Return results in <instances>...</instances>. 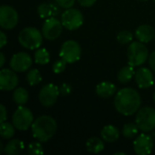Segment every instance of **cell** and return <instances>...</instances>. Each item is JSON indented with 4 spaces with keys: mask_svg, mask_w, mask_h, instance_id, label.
<instances>
[{
    "mask_svg": "<svg viewBox=\"0 0 155 155\" xmlns=\"http://www.w3.org/2000/svg\"><path fill=\"white\" fill-rule=\"evenodd\" d=\"M140 94L134 88L125 87L119 90L114 97V107L117 112L124 116L136 114L141 107Z\"/></svg>",
    "mask_w": 155,
    "mask_h": 155,
    "instance_id": "obj_1",
    "label": "cell"
},
{
    "mask_svg": "<svg viewBox=\"0 0 155 155\" xmlns=\"http://www.w3.org/2000/svg\"><path fill=\"white\" fill-rule=\"evenodd\" d=\"M31 129L35 139L41 143H46L56 133L57 124L53 117L42 115L34 121Z\"/></svg>",
    "mask_w": 155,
    "mask_h": 155,
    "instance_id": "obj_2",
    "label": "cell"
},
{
    "mask_svg": "<svg viewBox=\"0 0 155 155\" xmlns=\"http://www.w3.org/2000/svg\"><path fill=\"white\" fill-rule=\"evenodd\" d=\"M43 33L35 27H25L18 35L19 44L29 50L38 49L43 44Z\"/></svg>",
    "mask_w": 155,
    "mask_h": 155,
    "instance_id": "obj_3",
    "label": "cell"
},
{
    "mask_svg": "<svg viewBox=\"0 0 155 155\" xmlns=\"http://www.w3.org/2000/svg\"><path fill=\"white\" fill-rule=\"evenodd\" d=\"M128 64L134 67L143 64L149 58L148 48L142 42H133L127 49Z\"/></svg>",
    "mask_w": 155,
    "mask_h": 155,
    "instance_id": "obj_4",
    "label": "cell"
},
{
    "mask_svg": "<svg viewBox=\"0 0 155 155\" xmlns=\"http://www.w3.org/2000/svg\"><path fill=\"white\" fill-rule=\"evenodd\" d=\"M135 124L139 130L143 133H149L155 129V109L150 106H145L137 112Z\"/></svg>",
    "mask_w": 155,
    "mask_h": 155,
    "instance_id": "obj_5",
    "label": "cell"
},
{
    "mask_svg": "<svg viewBox=\"0 0 155 155\" xmlns=\"http://www.w3.org/2000/svg\"><path fill=\"white\" fill-rule=\"evenodd\" d=\"M34 115L30 109L24 105H19L12 117V124L19 131H26L34 123Z\"/></svg>",
    "mask_w": 155,
    "mask_h": 155,
    "instance_id": "obj_6",
    "label": "cell"
},
{
    "mask_svg": "<svg viewBox=\"0 0 155 155\" xmlns=\"http://www.w3.org/2000/svg\"><path fill=\"white\" fill-rule=\"evenodd\" d=\"M59 55L67 64H74L81 58L82 55L81 46L76 41L74 40L65 41L60 48Z\"/></svg>",
    "mask_w": 155,
    "mask_h": 155,
    "instance_id": "obj_7",
    "label": "cell"
},
{
    "mask_svg": "<svg viewBox=\"0 0 155 155\" xmlns=\"http://www.w3.org/2000/svg\"><path fill=\"white\" fill-rule=\"evenodd\" d=\"M61 22L64 28L73 31L80 28L84 24V15L81 11L75 8L66 9L61 15Z\"/></svg>",
    "mask_w": 155,
    "mask_h": 155,
    "instance_id": "obj_8",
    "label": "cell"
},
{
    "mask_svg": "<svg viewBox=\"0 0 155 155\" xmlns=\"http://www.w3.org/2000/svg\"><path fill=\"white\" fill-rule=\"evenodd\" d=\"M63 24L56 17H50L45 20L42 26V33L45 39L55 40L63 32Z\"/></svg>",
    "mask_w": 155,
    "mask_h": 155,
    "instance_id": "obj_9",
    "label": "cell"
},
{
    "mask_svg": "<svg viewBox=\"0 0 155 155\" xmlns=\"http://www.w3.org/2000/svg\"><path fill=\"white\" fill-rule=\"evenodd\" d=\"M18 23V14L16 10L10 5H2L0 7V25L3 29L10 30L16 26Z\"/></svg>",
    "mask_w": 155,
    "mask_h": 155,
    "instance_id": "obj_10",
    "label": "cell"
},
{
    "mask_svg": "<svg viewBox=\"0 0 155 155\" xmlns=\"http://www.w3.org/2000/svg\"><path fill=\"white\" fill-rule=\"evenodd\" d=\"M59 94L60 92L58 86L54 84H47L41 88L38 97L42 105L45 107H51L56 103Z\"/></svg>",
    "mask_w": 155,
    "mask_h": 155,
    "instance_id": "obj_11",
    "label": "cell"
},
{
    "mask_svg": "<svg viewBox=\"0 0 155 155\" xmlns=\"http://www.w3.org/2000/svg\"><path fill=\"white\" fill-rule=\"evenodd\" d=\"M33 64L31 56L25 52L15 54L10 60V67L15 72L22 73L27 71Z\"/></svg>",
    "mask_w": 155,
    "mask_h": 155,
    "instance_id": "obj_12",
    "label": "cell"
},
{
    "mask_svg": "<svg viewBox=\"0 0 155 155\" xmlns=\"http://www.w3.org/2000/svg\"><path fill=\"white\" fill-rule=\"evenodd\" d=\"M134 152L136 154H150L153 149V138L146 134H139L134 142Z\"/></svg>",
    "mask_w": 155,
    "mask_h": 155,
    "instance_id": "obj_13",
    "label": "cell"
},
{
    "mask_svg": "<svg viewBox=\"0 0 155 155\" xmlns=\"http://www.w3.org/2000/svg\"><path fill=\"white\" fill-rule=\"evenodd\" d=\"M18 84V77L13 69L4 68L0 71V88L2 91H12Z\"/></svg>",
    "mask_w": 155,
    "mask_h": 155,
    "instance_id": "obj_14",
    "label": "cell"
},
{
    "mask_svg": "<svg viewBox=\"0 0 155 155\" xmlns=\"http://www.w3.org/2000/svg\"><path fill=\"white\" fill-rule=\"evenodd\" d=\"M135 82L139 88L147 89L154 84L153 72L146 67H141L135 72Z\"/></svg>",
    "mask_w": 155,
    "mask_h": 155,
    "instance_id": "obj_15",
    "label": "cell"
},
{
    "mask_svg": "<svg viewBox=\"0 0 155 155\" xmlns=\"http://www.w3.org/2000/svg\"><path fill=\"white\" fill-rule=\"evenodd\" d=\"M37 14L43 19L50 17H56L60 14V8L57 4L54 3H42L37 7Z\"/></svg>",
    "mask_w": 155,
    "mask_h": 155,
    "instance_id": "obj_16",
    "label": "cell"
},
{
    "mask_svg": "<svg viewBox=\"0 0 155 155\" xmlns=\"http://www.w3.org/2000/svg\"><path fill=\"white\" fill-rule=\"evenodd\" d=\"M136 38L142 43H149L155 38V31L150 25H141L135 31Z\"/></svg>",
    "mask_w": 155,
    "mask_h": 155,
    "instance_id": "obj_17",
    "label": "cell"
},
{
    "mask_svg": "<svg viewBox=\"0 0 155 155\" xmlns=\"http://www.w3.org/2000/svg\"><path fill=\"white\" fill-rule=\"evenodd\" d=\"M116 90L117 89L114 84L108 81H104L97 84L95 92L96 94L102 98H109L115 94Z\"/></svg>",
    "mask_w": 155,
    "mask_h": 155,
    "instance_id": "obj_18",
    "label": "cell"
},
{
    "mask_svg": "<svg viewBox=\"0 0 155 155\" xmlns=\"http://www.w3.org/2000/svg\"><path fill=\"white\" fill-rule=\"evenodd\" d=\"M101 136H102V139L107 143H114L118 140L120 136V133H119V130L115 126L109 124V125H105L102 129Z\"/></svg>",
    "mask_w": 155,
    "mask_h": 155,
    "instance_id": "obj_19",
    "label": "cell"
},
{
    "mask_svg": "<svg viewBox=\"0 0 155 155\" xmlns=\"http://www.w3.org/2000/svg\"><path fill=\"white\" fill-rule=\"evenodd\" d=\"M24 149L25 144L22 141L19 139H13L5 144L4 148V153L7 155H17L21 153Z\"/></svg>",
    "mask_w": 155,
    "mask_h": 155,
    "instance_id": "obj_20",
    "label": "cell"
},
{
    "mask_svg": "<svg viewBox=\"0 0 155 155\" xmlns=\"http://www.w3.org/2000/svg\"><path fill=\"white\" fill-rule=\"evenodd\" d=\"M85 146H86V150L94 154L100 153L104 149V142L102 141V139L98 137H92L88 139L85 143Z\"/></svg>",
    "mask_w": 155,
    "mask_h": 155,
    "instance_id": "obj_21",
    "label": "cell"
},
{
    "mask_svg": "<svg viewBox=\"0 0 155 155\" xmlns=\"http://www.w3.org/2000/svg\"><path fill=\"white\" fill-rule=\"evenodd\" d=\"M134 67V66L129 64L121 68L117 74V79L121 84H128L133 79V77L135 75V71Z\"/></svg>",
    "mask_w": 155,
    "mask_h": 155,
    "instance_id": "obj_22",
    "label": "cell"
},
{
    "mask_svg": "<svg viewBox=\"0 0 155 155\" xmlns=\"http://www.w3.org/2000/svg\"><path fill=\"white\" fill-rule=\"evenodd\" d=\"M29 94L26 89L19 87L15 89L13 93V101L18 105H24L28 102Z\"/></svg>",
    "mask_w": 155,
    "mask_h": 155,
    "instance_id": "obj_23",
    "label": "cell"
},
{
    "mask_svg": "<svg viewBox=\"0 0 155 155\" xmlns=\"http://www.w3.org/2000/svg\"><path fill=\"white\" fill-rule=\"evenodd\" d=\"M35 62L37 64L45 65L50 62V54L45 48H38L35 53Z\"/></svg>",
    "mask_w": 155,
    "mask_h": 155,
    "instance_id": "obj_24",
    "label": "cell"
},
{
    "mask_svg": "<svg viewBox=\"0 0 155 155\" xmlns=\"http://www.w3.org/2000/svg\"><path fill=\"white\" fill-rule=\"evenodd\" d=\"M15 127L13 124L7 123V122L1 123L0 135L4 139H10L15 135Z\"/></svg>",
    "mask_w": 155,
    "mask_h": 155,
    "instance_id": "obj_25",
    "label": "cell"
},
{
    "mask_svg": "<svg viewBox=\"0 0 155 155\" xmlns=\"http://www.w3.org/2000/svg\"><path fill=\"white\" fill-rule=\"evenodd\" d=\"M26 80L31 86H34V85L40 84L42 82L43 78H42V75H41V73L39 72V70L36 68H34V69H31L28 71V73L26 74Z\"/></svg>",
    "mask_w": 155,
    "mask_h": 155,
    "instance_id": "obj_26",
    "label": "cell"
},
{
    "mask_svg": "<svg viewBox=\"0 0 155 155\" xmlns=\"http://www.w3.org/2000/svg\"><path fill=\"white\" fill-rule=\"evenodd\" d=\"M139 127L136 124L129 123L125 124L123 128V134L126 138H134L138 134Z\"/></svg>",
    "mask_w": 155,
    "mask_h": 155,
    "instance_id": "obj_27",
    "label": "cell"
},
{
    "mask_svg": "<svg viewBox=\"0 0 155 155\" xmlns=\"http://www.w3.org/2000/svg\"><path fill=\"white\" fill-rule=\"evenodd\" d=\"M116 39L121 45H127L133 41V34L128 30H122L117 34Z\"/></svg>",
    "mask_w": 155,
    "mask_h": 155,
    "instance_id": "obj_28",
    "label": "cell"
},
{
    "mask_svg": "<svg viewBox=\"0 0 155 155\" xmlns=\"http://www.w3.org/2000/svg\"><path fill=\"white\" fill-rule=\"evenodd\" d=\"M27 153L30 155H41L44 153V150L43 147L41 145V143L39 142H33L31 143L27 148Z\"/></svg>",
    "mask_w": 155,
    "mask_h": 155,
    "instance_id": "obj_29",
    "label": "cell"
},
{
    "mask_svg": "<svg viewBox=\"0 0 155 155\" xmlns=\"http://www.w3.org/2000/svg\"><path fill=\"white\" fill-rule=\"evenodd\" d=\"M66 62L64 60V59H58L56 61H54V63L53 64V66H52V69H53V72L54 74H61L63 73L65 68H66Z\"/></svg>",
    "mask_w": 155,
    "mask_h": 155,
    "instance_id": "obj_30",
    "label": "cell"
},
{
    "mask_svg": "<svg viewBox=\"0 0 155 155\" xmlns=\"http://www.w3.org/2000/svg\"><path fill=\"white\" fill-rule=\"evenodd\" d=\"M55 2L60 7H63L64 9H68V8L73 7L75 0H55Z\"/></svg>",
    "mask_w": 155,
    "mask_h": 155,
    "instance_id": "obj_31",
    "label": "cell"
},
{
    "mask_svg": "<svg viewBox=\"0 0 155 155\" xmlns=\"http://www.w3.org/2000/svg\"><path fill=\"white\" fill-rule=\"evenodd\" d=\"M59 92H60V94H62L63 96H66V95H69L72 92V87L70 84L64 83L60 87H59Z\"/></svg>",
    "mask_w": 155,
    "mask_h": 155,
    "instance_id": "obj_32",
    "label": "cell"
},
{
    "mask_svg": "<svg viewBox=\"0 0 155 155\" xmlns=\"http://www.w3.org/2000/svg\"><path fill=\"white\" fill-rule=\"evenodd\" d=\"M77 1L84 7H90V6L94 5L96 2V0H77Z\"/></svg>",
    "mask_w": 155,
    "mask_h": 155,
    "instance_id": "obj_33",
    "label": "cell"
},
{
    "mask_svg": "<svg viewBox=\"0 0 155 155\" xmlns=\"http://www.w3.org/2000/svg\"><path fill=\"white\" fill-rule=\"evenodd\" d=\"M0 110H1V119H0V122L1 123H4L6 121V118H7V112H6V109L5 107L1 104L0 105Z\"/></svg>",
    "mask_w": 155,
    "mask_h": 155,
    "instance_id": "obj_34",
    "label": "cell"
},
{
    "mask_svg": "<svg viewBox=\"0 0 155 155\" xmlns=\"http://www.w3.org/2000/svg\"><path fill=\"white\" fill-rule=\"evenodd\" d=\"M149 64H150L152 70L155 72V51L153 52L149 56Z\"/></svg>",
    "mask_w": 155,
    "mask_h": 155,
    "instance_id": "obj_35",
    "label": "cell"
},
{
    "mask_svg": "<svg viewBox=\"0 0 155 155\" xmlns=\"http://www.w3.org/2000/svg\"><path fill=\"white\" fill-rule=\"evenodd\" d=\"M0 47L3 48L6 44H7V36L4 33V32H1L0 33Z\"/></svg>",
    "mask_w": 155,
    "mask_h": 155,
    "instance_id": "obj_36",
    "label": "cell"
},
{
    "mask_svg": "<svg viewBox=\"0 0 155 155\" xmlns=\"http://www.w3.org/2000/svg\"><path fill=\"white\" fill-rule=\"evenodd\" d=\"M0 57H1V61H0V66L3 67L4 64H5V55L3 53H0Z\"/></svg>",
    "mask_w": 155,
    "mask_h": 155,
    "instance_id": "obj_37",
    "label": "cell"
},
{
    "mask_svg": "<svg viewBox=\"0 0 155 155\" xmlns=\"http://www.w3.org/2000/svg\"><path fill=\"white\" fill-rule=\"evenodd\" d=\"M115 155H118V154H121V155H125V153H114Z\"/></svg>",
    "mask_w": 155,
    "mask_h": 155,
    "instance_id": "obj_38",
    "label": "cell"
},
{
    "mask_svg": "<svg viewBox=\"0 0 155 155\" xmlns=\"http://www.w3.org/2000/svg\"><path fill=\"white\" fill-rule=\"evenodd\" d=\"M153 100H154V102H155V91H154V93H153Z\"/></svg>",
    "mask_w": 155,
    "mask_h": 155,
    "instance_id": "obj_39",
    "label": "cell"
},
{
    "mask_svg": "<svg viewBox=\"0 0 155 155\" xmlns=\"http://www.w3.org/2000/svg\"><path fill=\"white\" fill-rule=\"evenodd\" d=\"M140 1H148V0H140Z\"/></svg>",
    "mask_w": 155,
    "mask_h": 155,
    "instance_id": "obj_40",
    "label": "cell"
},
{
    "mask_svg": "<svg viewBox=\"0 0 155 155\" xmlns=\"http://www.w3.org/2000/svg\"><path fill=\"white\" fill-rule=\"evenodd\" d=\"M154 84H155V79H154Z\"/></svg>",
    "mask_w": 155,
    "mask_h": 155,
    "instance_id": "obj_41",
    "label": "cell"
},
{
    "mask_svg": "<svg viewBox=\"0 0 155 155\" xmlns=\"http://www.w3.org/2000/svg\"><path fill=\"white\" fill-rule=\"evenodd\" d=\"M153 1H154V2H155V0H153Z\"/></svg>",
    "mask_w": 155,
    "mask_h": 155,
    "instance_id": "obj_42",
    "label": "cell"
}]
</instances>
